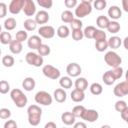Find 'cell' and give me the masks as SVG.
I'll use <instances>...</instances> for the list:
<instances>
[{
  "label": "cell",
  "instance_id": "23",
  "mask_svg": "<svg viewBox=\"0 0 128 128\" xmlns=\"http://www.w3.org/2000/svg\"><path fill=\"white\" fill-rule=\"evenodd\" d=\"M88 83L86 80L83 78H78L75 82L76 88L82 90H85L88 87Z\"/></svg>",
  "mask_w": 128,
  "mask_h": 128
},
{
  "label": "cell",
  "instance_id": "11",
  "mask_svg": "<svg viewBox=\"0 0 128 128\" xmlns=\"http://www.w3.org/2000/svg\"><path fill=\"white\" fill-rule=\"evenodd\" d=\"M67 73L71 76H76L80 74L81 68L80 66L76 63H70L66 68Z\"/></svg>",
  "mask_w": 128,
  "mask_h": 128
},
{
  "label": "cell",
  "instance_id": "50",
  "mask_svg": "<svg viewBox=\"0 0 128 128\" xmlns=\"http://www.w3.org/2000/svg\"><path fill=\"white\" fill-rule=\"evenodd\" d=\"M77 2L76 0H66L64 1L65 5L68 8H74Z\"/></svg>",
  "mask_w": 128,
  "mask_h": 128
},
{
  "label": "cell",
  "instance_id": "21",
  "mask_svg": "<svg viewBox=\"0 0 128 128\" xmlns=\"http://www.w3.org/2000/svg\"><path fill=\"white\" fill-rule=\"evenodd\" d=\"M54 96L56 100L59 102H64L66 96L65 91L61 88H58L54 91Z\"/></svg>",
  "mask_w": 128,
  "mask_h": 128
},
{
  "label": "cell",
  "instance_id": "9",
  "mask_svg": "<svg viewBox=\"0 0 128 128\" xmlns=\"http://www.w3.org/2000/svg\"><path fill=\"white\" fill-rule=\"evenodd\" d=\"M24 0H13L9 6L10 11L13 14H18L21 9L23 8L25 3Z\"/></svg>",
  "mask_w": 128,
  "mask_h": 128
},
{
  "label": "cell",
  "instance_id": "36",
  "mask_svg": "<svg viewBox=\"0 0 128 128\" xmlns=\"http://www.w3.org/2000/svg\"><path fill=\"white\" fill-rule=\"evenodd\" d=\"M85 108L82 106H77L74 107L72 110V114L75 117H80L83 112L85 110Z\"/></svg>",
  "mask_w": 128,
  "mask_h": 128
},
{
  "label": "cell",
  "instance_id": "42",
  "mask_svg": "<svg viewBox=\"0 0 128 128\" xmlns=\"http://www.w3.org/2000/svg\"><path fill=\"white\" fill-rule=\"evenodd\" d=\"M70 27L72 30L80 29L82 27V22L78 19H73L70 22Z\"/></svg>",
  "mask_w": 128,
  "mask_h": 128
},
{
  "label": "cell",
  "instance_id": "41",
  "mask_svg": "<svg viewBox=\"0 0 128 128\" xmlns=\"http://www.w3.org/2000/svg\"><path fill=\"white\" fill-rule=\"evenodd\" d=\"M72 36L75 40H79L82 38L83 34L81 29L73 30L72 32Z\"/></svg>",
  "mask_w": 128,
  "mask_h": 128
},
{
  "label": "cell",
  "instance_id": "35",
  "mask_svg": "<svg viewBox=\"0 0 128 128\" xmlns=\"http://www.w3.org/2000/svg\"><path fill=\"white\" fill-rule=\"evenodd\" d=\"M2 62L4 65L6 66L10 67L14 64V59L12 56L10 55H6L3 57Z\"/></svg>",
  "mask_w": 128,
  "mask_h": 128
},
{
  "label": "cell",
  "instance_id": "31",
  "mask_svg": "<svg viewBox=\"0 0 128 128\" xmlns=\"http://www.w3.org/2000/svg\"><path fill=\"white\" fill-rule=\"evenodd\" d=\"M69 30L66 26H62L58 28V34L60 38H64L67 37L69 35Z\"/></svg>",
  "mask_w": 128,
  "mask_h": 128
},
{
  "label": "cell",
  "instance_id": "1",
  "mask_svg": "<svg viewBox=\"0 0 128 128\" xmlns=\"http://www.w3.org/2000/svg\"><path fill=\"white\" fill-rule=\"evenodd\" d=\"M28 121L30 124L37 126L40 121V116L42 113L41 108L36 105L30 106L28 109Z\"/></svg>",
  "mask_w": 128,
  "mask_h": 128
},
{
  "label": "cell",
  "instance_id": "10",
  "mask_svg": "<svg viewBox=\"0 0 128 128\" xmlns=\"http://www.w3.org/2000/svg\"><path fill=\"white\" fill-rule=\"evenodd\" d=\"M98 113L96 111L94 110H86L83 112L82 114L81 118L86 120L93 122L97 120L98 118Z\"/></svg>",
  "mask_w": 128,
  "mask_h": 128
},
{
  "label": "cell",
  "instance_id": "51",
  "mask_svg": "<svg viewBox=\"0 0 128 128\" xmlns=\"http://www.w3.org/2000/svg\"><path fill=\"white\" fill-rule=\"evenodd\" d=\"M4 128H17L16 124V122L12 120H10L6 122L4 126Z\"/></svg>",
  "mask_w": 128,
  "mask_h": 128
},
{
  "label": "cell",
  "instance_id": "22",
  "mask_svg": "<svg viewBox=\"0 0 128 128\" xmlns=\"http://www.w3.org/2000/svg\"><path fill=\"white\" fill-rule=\"evenodd\" d=\"M22 84L23 88L26 90L30 91L34 88L35 82L32 78H27L24 80Z\"/></svg>",
  "mask_w": 128,
  "mask_h": 128
},
{
  "label": "cell",
  "instance_id": "27",
  "mask_svg": "<svg viewBox=\"0 0 128 128\" xmlns=\"http://www.w3.org/2000/svg\"><path fill=\"white\" fill-rule=\"evenodd\" d=\"M106 28L110 32L116 33L120 30V25L116 22H110Z\"/></svg>",
  "mask_w": 128,
  "mask_h": 128
},
{
  "label": "cell",
  "instance_id": "12",
  "mask_svg": "<svg viewBox=\"0 0 128 128\" xmlns=\"http://www.w3.org/2000/svg\"><path fill=\"white\" fill-rule=\"evenodd\" d=\"M38 33L43 37L50 38L54 36V28L51 26H44L38 29Z\"/></svg>",
  "mask_w": 128,
  "mask_h": 128
},
{
  "label": "cell",
  "instance_id": "43",
  "mask_svg": "<svg viewBox=\"0 0 128 128\" xmlns=\"http://www.w3.org/2000/svg\"><path fill=\"white\" fill-rule=\"evenodd\" d=\"M10 90V86L8 82L5 80H2L0 82V90L2 94L7 93Z\"/></svg>",
  "mask_w": 128,
  "mask_h": 128
},
{
  "label": "cell",
  "instance_id": "45",
  "mask_svg": "<svg viewBox=\"0 0 128 128\" xmlns=\"http://www.w3.org/2000/svg\"><path fill=\"white\" fill-rule=\"evenodd\" d=\"M16 40L19 42H22L26 40L27 38V34L26 32L23 30H20L17 32L16 34Z\"/></svg>",
  "mask_w": 128,
  "mask_h": 128
},
{
  "label": "cell",
  "instance_id": "49",
  "mask_svg": "<svg viewBox=\"0 0 128 128\" xmlns=\"http://www.w3.org/2000/svg\"><path fill=\"white\" fill-rule=\"evenodd\" d=\"M6 14V6L4 3H0V18H2Z\"/></svg>",
  "mask_w": 128,
  "mask_h": 128
},
{
  "label": "cell",
  "instance_id": "33",
  "mask_svg": "<svg viewBox=\"0 0 128 128\" xmlns=\"http://www.w3.org/2000/svg\"><path fill=\"white\" fill-rule=\"evenodd\" d=\"M60 86L65 88H70L72 86V81L68 77H62L60 80Z\"/></svg>",
  "mask_w": 128,
  "mask_h": 128
},
{
  "label": "cell",
  "instance_id": "53",
  "mask_svg": "<svg viewBox=\"0 0 128 128\" xmlns=\"http://www.w3.org/2000/svg\"><path fill=\"white\" fill-rule=\"evenodd\" d=\"M74 128H86V125L83 123V122H77L74 126Z\"/></svg>",
  "mask_w": 128,
  "mask_h": 128
},
{
  "label": "cell",
  "instance_id": "46",
  "mask_svg": "<svg viewBox=\"0 0 128 128\" xmlns=\"http://www.w3.org/2000/svg\"><path fill=\"white\" fill-rule=\"evenodd\" d=\"M112 72L116 80L120 78L122 74L123 70L122 68L120 67H116L114 68L113 69H112Z\"/></svg>",
  "mask_w": 128,
  "mask_h": 128
},
{
  "label": "cell",
  "instance_id": "7",
  "mask_svg": "<svg viewBox=\"0 0 128 128\" xmlns=\"http://www.w3.org/2000/svg\"><path fill=\"white\" fill-rule=\"evenodd\" d=\"M42 72L46 76L53 80L58 78L60 76L58 70L50 64L45 66L42 68Z\"/></svg>",
  "mask_w": 128,
  "mask_h": 128
},
{
  "label": "cell",
  "instance_id": "16",
  "mask_svg": "<svg viewBox=\"0 0 128 128\" xmlns=\"http://www.w3.org/2000/svg\"><path fill=\"white\" fill-rule=\"evenodd\" d=\"M71 98L72 100L76 102L82 101L84 98V94L83 90L76 88L71 92Z\"/></svg>",
  "mask_w": 128,
  "mask_h": 128
},
{
  "label": "cell",
  "instance_id": "28",
  "mask_svg": "<svg viewBox=\"0 0 128 128\" xmlns=\"http://www.w3.org/2000/svg\"><path fill=\"white\" fill-rule=\"evenodd\" d=\"M61 18L62 20L65 22H70L74 19V16L70 11L65 10L62 13Z\"/></svg>",
  "mask_w": 128,
  "mask_h": 128
},
{
  "label": "cell",
  "instance_id": "17",
  "mask_svg": "<svg viewBox=\"0 0 128 128\" xmlns=\"http://www.w3.org/2000/svg\"><path fill=\"white\" fill-rule=\"evenodd\" d=\"M10 49L12 53L18 54L22 50V44L18 40H12L10 44Z\"/></svg>",
  "mask_w": 128,
  "mask_h": 128
},
{
  "label": "cell",
  "instance_id": "39",
  "mask_svg": "<svg viewBox=\"0 0 128 128\" xmlns=\"http://www.w3.org/2000/svg\"><path fill=\"white\" fill-rule=\"evenodd\" d=\"M93 38L96 40L100 39H106V34L104 31L96 29L93 34Z\"/></svg>",
  "mask_w": 128,
  "mask_h": 128
},
{
  "label": "cell",
  "instance_id": "32",
  "mask_svg": "<svg viewBox=\"0 0 128 128\" xmlns=\"http://www.w3.org/2000/svg\"><path fill=\"white\" fill-rule=\"evenodd\" d=\"M0 38L1 42L4 44H8L9 42H10L12 40V36L10 34L6 32H2L0 34Z\"/></svg>",
  "mask_w": 128,
  "mask_h": 128
},
{
  "label": "cell",
  "instance_id": "54",
  "mask_svg": "<svg viewBox=\"0 0 128 128\" xmlns=\"http://www.w3.org/2000/svg\"><path fill=\"white\" fill-rule=\"evenodd\" d=\"M46 128H56V126L55 124L53 122H49L44 126Z\"/></svg>",
  "mask_w": 128,
  "mask_h": 128
},
{
  "label": "cell",
  "instance_id": "38",
  "mask_svg": "<svg viewBox=\"0 0 128 128\" xmlns=\"http://www.w3.org/2000/svg\"><path fill=\"white\" fill-rule=\"evenodd\" d=\"M114 106L116 110L119 112H122L128 108L126 104L122 100H119L116 103Z\"/></svg>",
  "mask_w": 128,
  "mask_h": 128
},
{
  "label": "cell",
  "instance_id": "5",
  "mask_svg": "<svg viewBox=\"0 0 128 128\" xmlns=\"http://www.w3.org/2000/svg\"><path fill=\"white\" fill-rule=\"evenodd\" d=\"M34 99L36 102L42 105H50L52 102V98L50 95L44 91L38 92L36 94Z\"/></svg>",
  "mask_w": 128,
  "mask_h": 128
},
{
  "label": "cell",
  "instance_id": "47",
  "mask_svg": "<svg viewBox=\"0 0 128 128\" xmlns=\"http://www.w3.org/2000/svg\"><path fill=\"white\" fill-rule=\"evenodd\" d=\"M38 2L40 6L46 8H50L52 3L51 0H38Z\"/></svg>",
  "mask_w": 128,
  "mask_h": 128
},
{
  "label": "cell",
  "instance_id": "13",
  "mask_svg": "<svg viewBox=\"0 0 128 128\" xmlns=\"http://www.w3.org/2000/svg\"><path fill=\"white\" fill-rule=\"evenodd\" d=\"M23 10L28 16L33 15L36 10V6L34 2L31 0H26L23 7Z\"/></svg>",
  "mask_w": 128,
  "mask_h": 128
},
{
  "label": "cell",
  "instance_id": "24",
  "mask_svg": "<svg viewBox=\"0 0 128 128\" xmlns=\"http://www.w3.org/2000/svg\"><path fill=\"white\" fill-rule=\"evenodd\" d=\"M121 40L118 36H112L108 40V45L112 48L116 49L118 48L121 44Z\"/></svg>",
  "mask_w": 128,
  "mask_h": 128
},
{
  "label": "cell",
  "instance_id": "4",
  "mask_svg": "<svg viewBox=\"0 0 128 128\" xmlns=\"http://www.w3.org/2000/svg\"><path fill=\"white\" fill-rule=\"evenodd\" d=\"M104 60L108 65L114 68L118 67L122 62L120 56L112 51H110L105 54Z\"/></svg>",
  "mask_w": 128,
  "mask_h": 128
},
{
  "label": "cell",
  "instance_id": "20",
  "mask_svg": "<svg viewBox=\"0 0 128 128\" xmlns=\"http://www.w3.org/2000/svg\"><path fill=\"white\" fill-rule=\"evenodd\" d=\"M102 80L104 82L106 85H111L113 84L116 80L115 77L111 70L106 72L103 75Z\"/></svg>",
  "mask_w": 128,
  "mask_h": 128
},
{
  "label": "cell",
  "instance_id": "37",
  "mask_svg": "<svg viewBox=\"0 0 128 128\" xmlns=\"http://www.w3.org/2000/svg\"><path fill=\"white\" fill-rule=\"evenodd\" d=\"M96 28L93 26H88L84 30L85 36L88 38H93V34Z\"/></svg>",
  "mask_w": 128,
  "mask_h": 128
},
{
  "label": "cell",
  "instance_id": "52",
  "mask_svg": "<svg viewBox=\"0 0 128 128\" xmlns=\"http://www.w3.org/2000/svg\"><path fill=\"white\" fill-rule=\"evenodd\" d=\"M128 109L127 108L124 111L121 112L122 118L126 122H127V120H128Z\"/></svg>",
  "mask_w": 128,
  "mask_h": 128
},
{
  "label": "cell",
  "instance_id": "18",
  "mask_svg": "<svg viewBox=\"0 0 128 128\" xmlns=\"http://www.w3.org/2000/svg\"><path fill=\"white\" fill-rule=\"evenodd\" d=\"M109 16L114 19H118L122 16V12L119 7L113 6L110 8L108 10Z\"/></svg>",
  "mask_w": 128,
  "mask_h": 128
},
{
  "label": "cell",
  "instance_id": "55",
  "mask_svg": "<svg viewBox=\"0 0 128 128\" xmlns=\"http://www.w3.org/2000/svg\"><path fill=\"white\" fill-rule=\"evenodd\" d=\"M122 6H123V8H124V10L126 11V12H128V0H122Z\"/></svg>",
  "mask_w": 128,
  "mask_h": 128
},
{
  "label": "cell",
  "instance_id": "14",
  "mask_svg": "<svg viewBox=\"0 0 128 128\" xmlns=\"http://www.w3.org/2000/svg\"><path fill=\"white\" fill-rule=\"evenodd\" d=\"M42 44L41 39L36 36H32L29 38L28 41V45L31 49H38Z\"/></svg>",
  "mask_w": 128,
  "mask_h": 128
},
{
  "label": "cell",
  "instance_id": "34",
  "mask_svg": "<svg viewBox=\"0 0 128 128\" xmlns=\"http://www.w3.org/2000/svg\"><path fill=\"white\" fill-rule=\"evenodd\" d=\"M90 92L94 94L98 95L101 94L102 90V86L99 84L94 83L92 84L90 88Z\"/></svg>",
  "mask_w": 128,
  "mask_h": 128
},
{
  "label": "cell",
  "instance_id": "19",
  "mask_svg": "<svg viewBox=\"0 0 128 128\" xmlns=\"http://www.w3.org/2000/svg\"><path fill=\"white\" fill-rule=\"evenodd\" d=\"M62 120L66 125H71L74 122L75 116L72 113L65 112L62 116Z\"/></svg>",
  "mask_w": 128,
  "mask_h": 128
},
{
  "label": "cell",
  "instance_id": "8",
  "mask_svg": "<svg viewBox=\"0 0 128 128\" xmlns=\"http://www.w3.org/2000/svg\"><path fill=\"white\" fill-rule=\"evenodd\" d=\"M128 82L126 80L118 84L114 88V94L118 97H122L128 94Z\"/></svg>",
  "mask_w": 128,
  "mask_h": 128
},
{
  "label": "cell",
  "instance_id": "44",
  "mask_svg": "<svg viewBox=\"0 0 128 128\" xmlns=\"http://www.w3.org/2000/svg\"><path fill=\"white\" fill-rule=\"evenodd\" d=\"M94 6L98 10H102L106 6V2L104 0H96L94 2Z\"/></svg>",
  "mask_w": 128,
  "mask_h": 128
},
{
  "label": "cell",
  "instance_id": "48",
  "mask_svg": "<svg viewBox=\"0 0 128 128\" xmlns=\"http://www.w3.org/2000/svg\"><path fill=\"white\" fill-rule=\"evenodd\" d=\"M10 116V111L6 108H2L0 110V117L2 119H6Z\"/></svg>",
  "mask_w": 128,
  "mask_h": 128
},
{
  "label": "cell",
  "instance_id": "3",
  "mask_svg": "<svg viewBox=\"0 0 128 128\" xmlns=\"http://www.w3.org/2000/svg\"><path fill=\"white\" fill-rule=\"evenodd\" d=\"M92 6L89 1H82L75 10V14L78 17L82 18L88 14L92 11Z\"/></svg>",
  "mask_w": 128,
  "mask_h": 128
},
{
  "label": "cell",
  "instance_id": "26",
  "mask_svg": "<svg viewBox=\"0 0 128 128\" xmlns=\"http://www.w3.org/2000/svg\"><path fill=\"white\" fill-rule=\"evenodd\" d=\"M110 22L108 18L104 16H99L96 19V24L100 28H104L107 27Z\"/></svg>",
  "mask_w": 128,
  "mask_h": 128
},
{
  "label": "cell",
  "instance_id": "25",
  "mask_svg": "<svg viewBox=\"0 0 128 128\" xmlns=\"http://www.w3.org/2000/svg\"><path fill=\"white\" fill-rule=\"evenodd\" d=\"M95 46L98 50L103 52L106 49L108 46V43L106 39H100L96 40Z\"/></svg>",
  "mask_w": 128,
  "mask_h": 128
},
{
  "label": "cell",
  "instance_id": "15",
  "mask_svg": "<svg viewBox=\"0 0 128 128\" xmlns=\"http://www.w3.org/2000/svg\"><path fill=\"white\" fill-rule=\"evenodd\" d=\"M48 18V14L47 12L44 10L39 11L35 17V20L36 22L40 24L47 22Z\"/></svg>",
  "mask_w": 128,
  "mask_h": 128
},
{
  "label": "cell",
  "instance_id": "6",
  "mask_svg": "<svg viewBox=\"0 0 128 128\" xmlns=\"http://www.w3.org/2000/svg\"><path fill=\"white\" fill-rule=\"evenodd\" d=\"M26 59L28 64L36 66H40L43 62L42 58L40 56L34 52L28 53L26 55Z\"/></svg>",
  "mask_w": 128,
  "mask_h": 128
},
{
  "label": "cell",
  "instance_id": "2",
  "mask_svg": "<svg viewBox=\"0 0 128 128\" xmlns=\"http://www.w3.org/2000/svg\"><path fill=\"white\" fill-rule=\"evenodd\" d=\"M10 96L18 107L22 108L26 106L27 102L26 96L19 89L16 88L12 90L10 92Z\"/></svg>",
  "mask_w": 128,
  "mask_h": 128
},
{
  "label": "cell",
  "instance_id": "30",
  "mask_svg": "<svg viewBox=\"0 0 128 128\" xmlns=\"http://www.w3.org/2000/svg\"><path fill=\"white\" fill-rule=\"evenodd\" d=\"M24 25L25 28L29 31L34 30L36 26V22L32 19H28L26 20Z\"/></svg>",
  "mask_w": 128,
  "mask_h": 128
},
{
  "label": "cell",
  "instance_id": "29",
  "mask_svg": "<svg viewBox=\"0 0 128 128\" xmlns=\"http://www.w3.org/2000/svg\"><path fill=\"white\" fill-rule=\"evenodd\" d=\"M16 24L15 19L12 18H10L5 20L4 26L6 30H12L15 28Z\"/></svg>",
  "mask_w": 128,
  "mask_h": 128
},
{
  "label": "cell",
  "instance_id": "40",
  "mask_svg": "<svg viewBox=\"0 0 128 128\" xmlns=\"http://www.w3.org/2000/svg\"><path fill=\"white\" fill-rule=\"evenodd\" d=\"M38 52L41 56H47L50 52L49 46L46 44H41L38 48Z\"/></svg>",
  "mask_w": 128,
  "mask_h": 128
}]
</instances>
